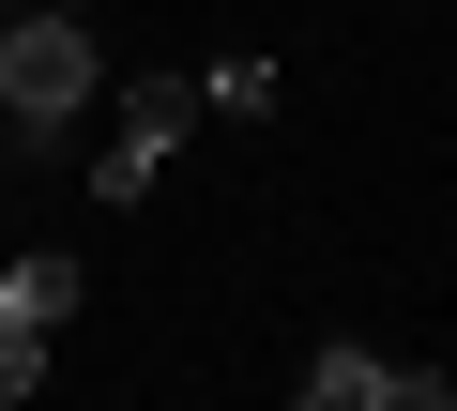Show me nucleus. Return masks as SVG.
Here are the masks:
<instances>
[{
    "label": "nucleus",
    "mask_w": 457,
    "mask_h": 411,
    "mask_svg": "<svg viewBox=\"0 0 457 411\" xmlns=\"http://www.w3.org/2000/svg\"><path fill=\"white\" fill-rule=\"evenodd\" d=\"M107 107V46L77 0H31V16H0V122L16 152H77V122Z\"/></svg>",
    "instance_id": "f257e3e1"
},
{
    "label": "nucleus",
    "mask_w": 457,
    "mask_h": 411,
    "mask_svg": "<svg viewBox=\"0 0 457 411\" xmlns=\"http://www.w3.org/2000/svg\"><path fill=\"white\" fill-rule=\"evenodd\" d=\"M198 137V77H137L122 92V122H107V152H92V198H107V214H137V198H153V168Z\"/></svg>",
    "instance_id": "f03ea898"
},
{
    "label": "nucleus",
    "mask_w": 457,
    "mask_h": 411,
    "mask_svg": "<svg viewBox=\"0 0 457 411\" xmlns=\"http://www.w3.org/2000/svg\"><path fill=\"white\" fill-rule=\"evenodd\" d=\"M305 411H442L457 396V366H396V350H366V335H336V350H305V381H290Z\"/></svg>",
    "instance_id": "7ed1b4c3"
},
{
    "label": "nucleus",
    "mask_w": 457,
    "mask_h": 411,
    "mask_svg": "<svg viewBox=\"0 0 457 411\" xmlns=\"http://www.w3.org/2000/svg\"><path fill=\"white\" fill-rule=\"evenodd\" d=\"M77 290H92V275H77L62 244H31V259H0V320H16V335H62V320H77Z\"/></svg>",
    "instance_id": "20e7f679"
},
{
    "label": "nucleus",
    "mask_w": 457,
    "mask_h": 411,
    "mask_svg": "<svg viewBox=\"0 0 457 411\" xmlns=\"http://www.w3.org/2000/svg\"><path fill=\"white\" fill-rule=\"evenodd\" d=\"M198 107H275V62H260V46H245V62H213V77H198Z\"/></svg>",
    "instance_id": "39448f33"
},
{
    "label": "nucleus",
    "mask_w": 457,
    "mask_h": 411,
    "mask_svg": "<svg viewBox=\"0 0 457 411\" xmlns=\"http://www.w3.org/2000/svg\"><path fill=\"white\" fill-rule=\"evenodd\" d=\"M31 381H46V335H16V320H0V411H16Z\"/></svg>",
    "instance_id": "423d86ee"
},
{
    "label": "nucleus",
    "mask_w": 457,
    "mask_h": 411,
    "mask_svg": "<svg viewBox=\"0 0 457 411\" xmlns=\"http://www.w3.org/2000/svg\"><path fill=\"white\" fill-rule=\"evenodd\" d=\"M0 16H31V0H0Z\"/></svg>",
    "instance_id": "0eeeda50"
},
{
    "label": "nucleus",
    "mask_w": 457,
    "mask_h": 411,
    "mask_svg": "<svg viewBox=\"0 0 457 411\" xmlns=\"http://www.w3.org/2000/svg\"><path fill=\"white\" fill-rule=\"evenodd\" d=\"M0 168H16V137H0Z\"/></svg>",
    "instance_id": "6e6552de"
},
{
    "label": "nucleus",
    "mask_w": 457,
    "mask_h": 411,
    "mask_svg": "<svg viewBox=\"0 0 457 411\" xmlns=\"http://www.w3.org/2000/svg\"><path fill=\"white\" fill-rule=\"evenodd\" d=\"M0 137H16V122H0Z\"/></svg>",
    "instance_id": "1a4fd4ad"
}]
</instances>
